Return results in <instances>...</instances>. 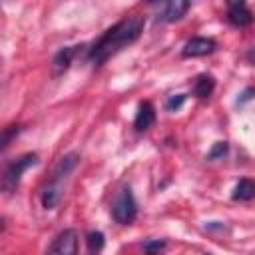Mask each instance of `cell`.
<instances>
[{"label": "cell", "mask_w": 255, "mask_h": 255, "mask_svg": "<svg viewBox=\"0 0 255 255\" xmlns=\"http://www.w3.org/2000/svg\"><path fill=\"white\" fill-rule=\"evenodd\" d=\"M143 26H145V18L139 16V14H133V16H128V18L120 20L118 24L108 28L94 42V46L88 50V62L94 64V66H102L106 60H110L122 48L133 44L139 38Z\"/></svg>", "instance_id": "cell-1"}, {"label": "cell", "mask_w": 255, "mask_h": 255, "mask_svg": "<svg viewBox=\"0 0 255 255\" xmlns=\"http://www.w3.org/2000/svg\"><path fill=\"white\" fill-rule=\"evenodd\" d=\"M78 161H80V155L76 151H70V153L60 157V161L56 163V167H54V171H52V175H50V179H48V183L42 191L44 209H54L58 205V201L64 193V185H66L70 173L76 169Z\"/></svg>", "instance_id": "cell-2"}, {"label": "cell", "mask_w": 255, "mask_h": 255, "mask_svg": "<svg viewBox=\"0 0 255 255\" xmlns=\"http://www.w3.org/2000/svg\"><path fill=\"white\" fill-rule=\"evenodd\" d=\"M38 163V155L34 151H28V153H22L18 155L16 159H12L6 167H4V173H2V189L4 193H14L20 185V179H22V173L36 165Z\"/></svg>", "instance_id": "cell-3"}, {"label": "cell", "mask_w": 255, "mask_h": 255, "mask_svg": "<svg viewBox=\"0 0 255 255\" xmlns=\"http://www.w3.org/2000/svg\"><path fill=\"white\" fill-rule=\"evenodd\" d=\"M112 215L120 225H129V223L135 221V217H137V201H135V197H133L129 187H124L116 195L114 205H112Z\"/></svg>", "instance_id": "cell-4"}, {"label": "cell", "mask_w": 255, "mask_h": 255, "mask_svg": "<svg viewBox=\"0 0 255 255\" xmlns=\"http://www.w3.org/2000/svg\"><path fill=\"white\" fill-rule=\"evenodd\" d=\"M46 255H78V233L76 229H62L46 249Z\"/></svg>", "instance_id": "cell-5"}, {"label": "cell", "mask_w": 255, "mask_h": 255, "mask_svg": "<svg viewBox=\"0 0 255 255\" xmlns=\"http://www.w3.org/2000/svg\"><path fill=\"white\" fill-rule=\"evenodd\" d=\"M189 2L187 0H169V2H155L151 4V8L155 10V18L159 22H175L179 18H183V14L189 10Z\"/></svg>", "instance_id": "cell-6"}, {"label": "cell", "mask_w": 255, "mask_h": 255, "mask_svg": "<svg viewBox=\"0 0 255 255\" xmlns=\"http://www.w3.org/2000/svg\"><path fill=\"white\" fill-rule=\"evenodd\" d=\"M215 48H217V44H215L213 38L197 36V38H191V40L183 46L181 56H183V58H199V56H207V54H211Z\"/></svg>", "instance_id": "cell-7"}, {"label": "cell", "mask_w": 255, "mask_h": 255, "mask_svg": "<svg viewBox=\"0 0 255 255\" xmlns=\"http://www.w3.org/2000/svg\"><path fill=\"white\" fill-rule=\"evenodd\" d=\"M227 20L233 26L243 28V26H249L251 24L253 16H251V12H249V8H247L245 2H229V6H227Z\"/></svg>", "instance_id": "cell-8"}, {"label": "cell", "mask_w": 255, "mask_h": 255, "mask_svg": "<svg viewBox=\"0 0 255 255\" xmlns=\"http://www.w3.org/2000/svg\"><path fill=\"white\" fill-rule=\"evenodd\" d=\"M153 122H155V108L149 102H141L137 108L135 120H133V128L137 131H145L153 126Z\"/></svg>", "instance_id": "cell-9"}, {"label": "cell", "mask_w": 255, "mask_h": 255, "mask_svg": "<svg viewBox=\"0 0 255 255\" xmlns=\"http://www.w3.org/2000/svg\"><path fill=\"white\" fill-rule=\"evenodd\" d=\"M78 48H80V46H66V48H62V50L56 52L52 64H54V70H56L58 74H62V72H66V70L70 68V64H72V60H74Z\"/></svg>", "instance_id": "cell-10"}, {"label": "cell", "mask_w": 255, "mask_h": 255, "mask_svg": "<svg viewBox=\"0 0 255 255\" xmlns=\"http://www.w3.org/2000/svg\"><path fill=\"white\" fill-rule=\"evenodd\" d=\"M255 197V181L253 179H239L235 189H233V199L235 201H251Z\"/></svg>", "instance_id": "cell-11"}, {"label": "cell", "mask_w": 255, "mask_h": 255, "mask_svg": "<svg viewBox=\"0 0 255 255\" xmlns=\"http://www.w3.org/2000/svg\"><path fill=\"white\" fill-rule=\"evenodd\" d=\"M213 88H215V80H213V76H209V74H201V76L195 80L193 94H195L197 98H207V96H211Z\"/></svg>", "instance_id": "cell-12"}, {"label": "cell", "mask_w": 255, "mask_h": 255, "mask_svg": "<svg viewBox=\"0 0 255 255\" xmlns=\"http://www.w3.org/2000/svg\"><path fill=\"white\" fill-rule=\"evenodd\" d=\"M86 241H88V249H90L92 255H98L104 249V243H106L102 231H90L88 237H86Z\"/></svg>", "instance_id": "cell-13"}, {"label": "cell", "mask_w": 255, "mask_h": 255, "mask_svg": "<svg viewBox=\"0 0 255 255\" xmlns=\"http://www.w3.org/2000/svg\"><path fill=\"white\" fill-rule=\"evenodd\" d=\"M227 149H229L227 141H217V143L211 147V151L207 153V159H209V161H213V159H219V157H223V155L227 153Z\"/></svg>", "instance_id": "cell-14"}, {"label": "cell", "mask_w": 255, "mask_h": 255, "mask_svg": "<svg viewBox=\"0 0 255 255\" xmlns=\"http://www.w3.org/2000/svg\"><path fill=\"white\" fill-rule=\"evenodd\" d=\"M163 249H165V241L163 239H153V241H145L143 243V251L147 255H157Z\"/></svg>", "instance_id": "cell-15"}, {"label": "cell", "mask_w": 255, "mask_h": 255, "mask_svg": "<svg viewBox=\"0 0 255 255\" xmlns=\"http://www.w3.org/2000/svg\"><path fill=\"white\" fill-rule=\"evenodd\" d=\"M18 133H20V126H8V128H4V133H2V149H6L10 145V141H12V137L18 135Z\"/></svg>", "instance_id": "cell-16"}, {"label": "cell", "mask_w": 255, "mask_h": 255, "mask_svg": "<svg viewBox=\"0 0 255 255\" xmlns=\"http://www.w3.org/2000/svg\"><path fill=\"white\" fill-rule=\"evenodd\" d=\"M183 102H185V96L183 94H175L165 102V108H167V112H177L183 106Z\"/></svg>", "instance_id": "cell-17"}, {"label": "cell", "mask_w": 255, "mask_h": 255, "mask_svg": "<svg viewBox=\"0 0 255 255\" xmlns=\"http://www.w3.org/2000/svg\"><path fill=\"white\" fill-rule=\"evenodd\" d=\"M247 58H249V60H251V62H255V48H253V50H251V52H249V54H247Z\"/></svg>", "instance_id": "cell-18"}]
</instances>
